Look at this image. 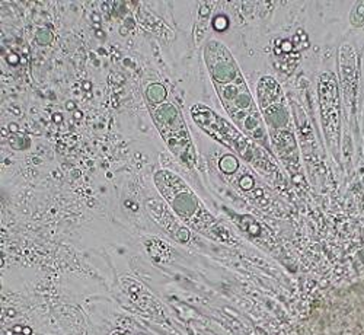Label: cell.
Wrapping results in <instances>:
<instances>
[{
	"label": "cell",
	"mask_w": 364,
	"mask_h": 335,
	"mask_svg": "<svg viewBox=\"0 0 364 335\" xmlns=\"http://www.w3.org/2000/svg\"><path fill=\"white\" fill-rule=\"evenodd\" d=\"M204 58L216 85H228L242 78L232 54L218 41H210L204 50Z\"/></svg>",
	"instance_id": "obj_4"
},
{
	"label": "cell",
	"mask_w": 364,
	"mask_h": 335,
	"mask_svg": "<svg viewBox=\"0 0 364 335\" xmlns=\"http://www.w3.org/2000/svg\"><path fill=\"white\" fill-rule=\"evenodd\" d=\"M150 111L151 118H154L158 130L161 132L172 154L182 159V162L188 165L193 164L196 161L194 146L186 121L178 108L171 102H165L158 107H150Z\"/></svg>",
	"instance_id": "obj_1"
},
{
	"label": "cell",
	"mask_w": 364,
	"mask_h": 335,
	"mask_svg": "<svg viewBox=\"0 0 364 335\" xmlns=\"http://www.w3.org/2000/svg\"><path fill=\"white\" fill-rule=\"evenodd\" d=\"M319 97L323 127L328 139L337 140L338 133V94L332 75H322L319 79Z\"/></svg>",
	"instance_id": "obj_5"
},
{
	"label": "cell",
	"mask_w": 364,
	"mask_h": 335,
	"mask_svg": "<svg viewBox=\"0 0 364 335\" xmlns=\"http://www.w3.org/2000/svg\"><path fill=\"white\" fill-rule=\"evenodd\" d=\"M51 38H53V36H51L50 31H47V29H43V31H40L38 36H37V40H38L43 46L51 43Z\"/></svg>",
	"instance_id": "obj_8"
},
{
	"label": "cell",
	"mask_w": 364,
	"mask_h": 335,
	"mask_svg": "<svg viewBox=\"0 0 364 335\" xmlns=\"http://www.w3.org/2000/svg\"><path fill=\"white\" fill-rule=\"evenodd\" d=\"M191 117L194 118L198 127H201L205 133L213 136L216 140L222 142L228 147L237 150L244 158H251L254 149H257L250 139L242 136L232 124L225 121L220 115L210 108L197 104L191 108Z\"/></svg>",
	"instance_id": "obj_2"
},
{
	"label": "cell",
	"mask_w": 364,
	"mask_h": 335,
	"mask_svg": "<svg viewBox=\"0 0 364 335\" xmlns=\"http://www.w3.org/2000/svg\"><path fill=\"white\" fill-rule=\"evenodd\" d=\"M351 22L354 25H361L364 23V2H361L357 8L355 12L351 15Z\"/></svg>",
	"instance_id": "obj_7"
},
{
	"label": "cell",
	"mask_w": 364,
	"mask_h": 335,
	"mask_svg": "<svg viewBox=\"0 0 364 335\" xmlns=\"http://www.w3.org/2000/svg\"><path fill=\"white\" fill-rule=\"evenodd\" d=\"M155 181L158 188L176 215L182 220H193L194 213L198 208V203L191 190L186 186V182L171 171H159L155 175Z\"/></svg>",
	"instance_id": "obj_3"
},
{
	"label": "cell",
	"mask_w": 364,
	"mask_h": 335,
	"mask_svg": "<svg viewBox=\"0 0 364 335\" xmlns=\"http://www.w3.org/2000/svg\"><path fill=\"white\" fill-rule=\"evenodd\" d=\"M146 97H147L149 107H158L166 102V90L162 85L154 83L147 87Z\"/></svg>",
	"instance_id": "obj_6"
}]
</instances>
